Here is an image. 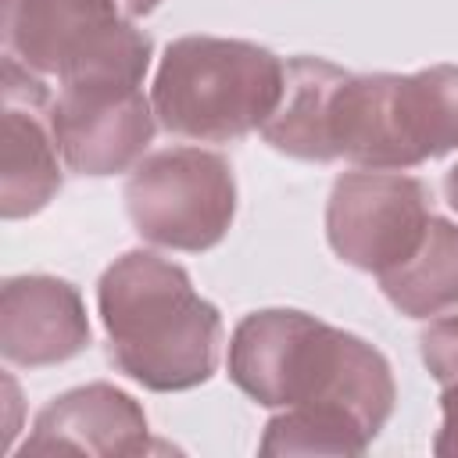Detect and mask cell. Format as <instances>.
Here are the masks:
<instances>
[{
    "instance_id": "cell-1",
    "label": "cell",
    "mask_w": 458,
    "mask_h": 458,
    "mask_svg": "<svg viewBox=\"0 0 458 458\" xmlns=\"http://www.w3.org/2000/svg\"><path fill=\"white\" fill-rule=\"evenodd\" d=\"M229 379L261 408H311L354 419L372 440L394 415L386 354L297 308H261L229 336Z\"/></svg>"
},
{
    "instance_id": "cell-12",
    "label": "cell",
    "mask_w": 458,
    "mask_h": 458,
    "mask_svg": "<svg viewBox=\"0 0 458 458\" xmlns=\"http://www.w3.org/2000/svg\"><path fill=\"white\" fill-rule=\"evenodd\" d=\"M347 75V68L326 61V57H290L286 61V79H283V97L272 111V118L261 125V136L272 150L297 157V161H315L329 165V100L336 82Z\"/></svg>"
},
{
    "instance_id": "cell-7",
    "label": "cell",
    "mask_w": 458,
    "mask_h": 458,
    "mask_svg": "<svg viewBox=\"0 0 458 458\" xmlns=\"http://www.w3.org/2000/svg\"><path fill=\"white\" fill-rule=\"evenodd\" d=\"M429 186L404 172L351 168L336 175L326 200V240L333 254L376 279L415 254L433 218Z\"/></svg>"
},
{
    "instance_id": "cell-3",
    "label": "cell",
    "mask_w": 458,
    "mask_h": 458,
    "mask_svg": "<svg viewBox=\"0 0 458 458\" xmlns=\"http://www.w3.org/2000/svg\"><path fill=\"white\" fill-rule=\"evenodd\" d=\"M329 154L358 168L404 172L458 150V64L408 75L347 72L329 100Z\"/></svg>"
},
{
    "instance_id": "cell-4",
    "label": "cell",
    "mask_w": 458,
    "mask_h": 458,
    "mask_svg": "<svg viewBox=\"0 0 458 458\" xmlns=\"http://www.w3.org/2000/svg\"><path fill=\"white\" fill-rule=\"evenodd\" d=\"M286 61L268 47L225 36H179L165 47L150 104L157 125L197 143H233L272 118Z\"/></svg>"
},
{
    "instance_id": "cell-2",
    "label": "cell",
    "mask_w": 458,
    "mask_h": 458,
    "mask_svg": "<svg viewBox=\"0 0 458 458\" xmlns=\"http://www.w3.org/2000/svg\"><path fill=\"white\" fill-rule=\"evenodd\" d=\"M97 311L111 365L143 390L179 394L218 372L225 326L182 265L125 250L97 279Z\"/></svg>"
},
{
    "instance_id": "cell-18",
    "label": "cell",
    "mask_w": 458,
    "mask_h": 458,
    "mask_svg": "<svg viewBox=\"0 0 458 458\" xmlns=\"http://www.w3.org/2000/svg\"><path fill=\"white\" fill-rule=\"evenodd\" d=\"M444 193H447V204L458 211V161L447 168V175H444Z\"/></svg>"
},
{
    "instance_id": "cell-5",
    "label": "cell",
    "mask_w": 458,
    "mask_h": 458,
    "mask_svg": "<svg viewBox=\"0 0 458 458\" xmlns=\"http://www.w3.org/2000/svg\"><path fill=\"white\" fill-rule=\"evenodd\" d=\"M4 57L57 86L82 79L143 82L154 39L118 0H4Z\"/></svg>"
},
{
    "instance_id": "cell-17",
    "label": "cell",
    "mask_w": 458,
    "mask_h": 458,
    "mask_svg": "<svg viewBox=\"0 0 458 458\" xmlns=\"http://www.w3.org/2000/svg\"><path fill=\"white\" fill-rule=\"evenodd\" d=\"M118 4H122V11H125L129 18H143V14L157 11V4H161V0H118Z\"/></svg>"
},
{
    "instance_id": "cell-14",
    "label": "cell",
    "mask_w": 458,
    "mask_h": 458,
    "mask_svg": "<svg viewBox=\"0 0 458 458\" xmlns=\"http://www.w3.org/2000/svg\"><path fill=\"white\" fill-rule=\"evenodd\" d=\"M372 437L347 415L311 411V408H279L258 440L261 454H365Z\"/></svg>"
},
{
    "instance_id": "cell-11",
    "label": "cell",
    "mask_w": 458,
    "mask_h": 458,
    "mask_svg": "<svg viewBox=\"0 0 458 458\" xmlns=\"http://www.w3.org/2000/svg\"><path fill=\"white\" fill-rule=\"evenodd\" d=\"M93 344L82 293L57 276H11L0 286V354L18 369L79 358Z\"/></svg>"
},
{
    "instance_id": "cell-13",
    "label": "cell",
    "mask_w": 458,
    "mask_h": 458,
    "mask_svg": "<svg viewBox=\"0 0 458 458\" xmlns=\"http://www.w3.org/2000/svg\"><path fill=\"white\" fill-rule=\"evenodd\" d=\"M383 297L408 318H437L458 308V225L433 215L408 261L379 276Z\"/></svg>"
},
{
    "instance_id": "cell-6",
    "label": "cell",
    "mask_w": 458,
    "mask_h": 458,
    "mask_svg": "<svg viewBox=\"0 0 458 458\" xmlns=\"http://www.w3.org/2000/svg\"><path fill=\"white\" fill-rule=\"evenodd\" d=\"M122 197L132 229L161 250L204 254L236 218L233 165L200 147H165L140 157Z\"/></svg>"
},
{
    "instance_id": "cell-16",
    "label": "cell",
    "mask_w": 458,
    "mask_h": 458,
    "mask_svg": "<svg viewBox=\"0 0 458 458\" xmlns=\"http://www.w3.org/2000/svg\"><path fill=\"white\" fill-rule=\"evenodd\" d=\"M437 458H458V379L440 386V429L433 437Z\"/></svg>"
},
{
    "instance_id": "cell-8",
    "label": "cell",
    "mask_w": 458,
    "mask_h": 458,
    "mask_svg": "<svg viewBox=\"0 0 458 458\" xmlns=\"http://www.w3.org/2000/svg\"><path fill=\"white\" fill-rule=\"evenodd\" d=\"M50 129L64 168L75 175L104 179L132 172L157 129V114L143 82L129 79H82L57 89L50 100Z\"/></svg>"
},
{
    "instance_id": "cell-15",
    "label": "cell",
    "mask_w": 458,
    "mask_h": 458,
    "mask_svg": "<svg viewBox=\"0 0 458 458\" xmlns=\"http://www.w3.org/2000/svg\"><path fill=\"white\" fill-rule=\"evenodd\" d=\"M419 354L440 386L458 379V308L429 318V326L419 333Z\"/></svg>"
},
{
    "instance_id": "cell-10",
    "label": "cell",
    "mask_w": 458,
    "mask_h": 458,
    "mask_svg": "<svg viewBox=\"0 0 458 458\" xmlns=\"http://www.w3.org/2000/svg\"><path fill=\"white\" fill-rule=\"evenodd\" d=\"M150 451V422L143 404L114 383H86L47 401L18 458L29 454H143Z\"/></svg>"
},
{
    "instance_id": "cell-9",
    "label": "cell",
    "mask_w": 458,
    "mask_h": 458,
    "mask_svg": "<svg viewBox=\"0 0 458 458\" xmlns=\"http://www.w3.org/2000/svg\"><path fill=\"white\" fill-rule=\"evenodd\" d=\"M4 118H0V215L7 222L39 215L64 182L61 150L50 129L47 79L4 57Z\"/></svg>"
}]
</instances>
